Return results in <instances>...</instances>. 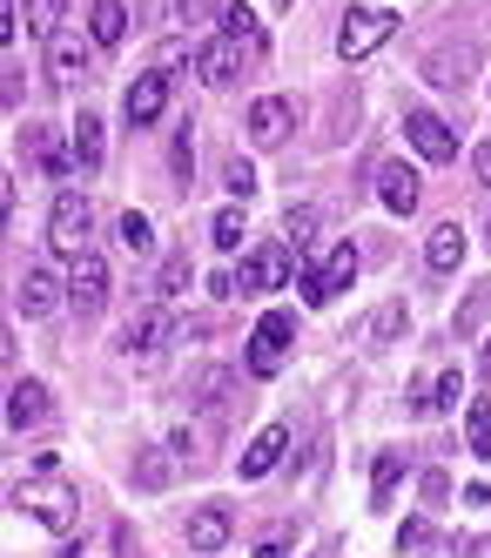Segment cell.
Segmentation results:
<instances>
[{
	"label": "cell",
	"mask_w": 491,
	"mask_h": 558,
	"mask_svg": "<svg viewBox=\"0 0 491 558\" xmlns=\"http://www.w3.org/2000/svg\"><path fill=\"white\" fill-rule=\"evenodd\" d=\"M27 14H34L27 27L40 34V41H55V34H61V0H27Z\"/></svg>",
	"instance_id": "cell-32"
},
{
	"label": "cell",
	"mask_w": 491,
	"mask_h": 558,
	"mask_svg": "<svg viewBox=\"0 0 491 558\" xmlns=\"http://www.w3.org/2000/svg\"><path fill=\"white\" fill-rule=\"evenodd\" d=\"M21 34V0H0V41H14Z\"/></svg>",
	"instance_id": "cell-39"
},
{
	"label": "cell",
	"mask_w": 491,
	"mask_h": 558,
	"mask_svg": "<svg viewBox=\"0 0 491 558\" xmlns=\"http://www.w3.org/2000/svg\"><path fill=\"white\" fill-rule=\"evenodd\" d=\"M465 445H471V458H491V404L484 397L465 404Z\"/></svg>",
	"instance_id": "cell-28"
},
{
	"label": "cell",
	"mask_w": 491,
	"mask_h": 558,
	"mask_svg": "<svg viewBox=\"0 0 491 558\" xmlns=\"http://www.w3.org/2000/svg\"><path fill=\"white\" fill-rule=\"evenodd\" d=\"M115 243L129 250V256H148V250H155V222H148L142 209H129V216L115 222Z\"/></svg>",
	"instance_id": "cell-27"
},
{
	"label": "cell",
	"mask_w": 491,
	"mask_h": 558,
	"mask_svg": "<svg viewBox=\"0 0 491 558\" xmlns=\"http://www.w3.org/2000/svg\"><path fill=\"white\" fill-rule=\"evenodd\" d=\"M350 283H357V250H350V243H337V250H331V263L303 269V303H310V310H323V303H337Z\"/></svg>",
	"instance_id": "cell-6"
},
{
	"label": "cell",
	"mask_w": 491,
	"mask_h": 558,
	"mask_svg": "<svg viewBox=\"0 0 491 558\" xmlns=\"http://www.w3.org/2000/svg\"><path fill=\"white\" fill-rule=\"evenodd\" d=\"M310 235H316V209H310V203H290V209H283V243L303 256V250H310Z\"/></svg>",
	"instance_id": "cell-29"
},
{
	"label": "cell",
	"mask_w": 491,
	"mask_h": 558,
	"mask_svg": "<svg viewBox=\"0 0 491 558\" xmlns=\"http://www.w3.org/2000/svg\"><path fill=\"white\" fill-rule=\"evenodd\" d=\"M169 471H176L169 451H142V458H135V485H142V492H161V485H169Z\"/></svg>",
	"instance_id": "cell-31"
},
{
	"label": "cell",
	"mask_w": 491,
	"mask_h": 558,
	"mask_svg": "<svg viewBox=\"0 0 491 558\" xmlns=\"http://www.w3.org/2000/svg\"><path fill=\"white\" fill-rule=\"evenodd\" d=\"M378 203H384L391 216H411V209H418V169H411V162H384V169H378Z\"/></svg>",
	"instance_id": "cell-15"
},
{
	"label": "cell",
	"mask_w": 491,
	"mask_h": 558,
	"mask_svg": "<svg viewBox=\"0 0 491 558\" xmlns=\"http://www.w3.org/2000/svg\"><path fill=\"white\" fill-rule=\"evenodd\" d=\"M397 477H404V458H397V451H378V471H371V505H391V498H397Z\"/></svg>",
	"instance_id": "cell-30"
},
{
	"label": "cell",
	"mask_w": 491,
	"mask_h": 558,
	"mask_svg": "<svg viewBox=\"0 0 491 558\" xmlns=\"http://www.w3.org/2000/svg\"><path fill=\"white\" fill-rule=\"evenodd\" d=\"M256 558H290V532H270V538L256 545Z\"/></svg>",
	"instance_id": "cell-40"
},
{
	"label": "cell",
	"mask_w": 491,
	"mask_h": 558,
	"mask_svg": "<svg viewBox=\"0 0 491 558\" xmlns=\"http://www.w3.org/2000/svg\"><path fill=\"white\" fill-rule=\"evenodd\" d=\"M484 229H491V216H484Z\"/></svg>",
	"instance_id": "cell-44"
},
{
	"label": "cell",
	"mask_w": 491,
	"mask_h": 558,
	"mask_svg": "<svg viewBox=\"0 0 491 558\" xmlns=\"http://www.w3.org/2000/svg\"><path fill=\"white\" fill-rule=\"evenodd\" d=\"M283 451H290V430H283V424H263V430L250 437V451H242V477H270V471L283 464Z\"/></svg>",
	"instance_id": "cell-16"
},
{
	"label": "cell",
	"mask_w": 491,
	"mask_h": 558,
	"mask_svg": "<svg viewBox=\"0 0 491 558\" xmlns=\"http://www.w3.org/2000/svg\"><path fill=\"white\" fill-rule=\"evenodd\" d=\"M209 243H216V250H242V209H223V216L209 222Z\"/></svg>",
	"instance_id": "cell-33"
},
{
	"label": "cell",
	"mask_w": 491,
	"mask_h": 558,
	"mask_svg": "<svg viewBox=\"0 0 491 558\" xmlns=\"http://www.w3.org/2000/svg\"><path fill=\"white\" fill-rule=\"evenodd\" d=\"M169 330H176V324H169V303H155V310H142V316H129V324H121V343H115V350H121V356H155L161 343H169Z\"/></svg>",
	"instance_id": "cell-10"
},
{
	"label": "cell",
	"mask_w": 491,
	"mask_h": 558,
	"mask_svg": "<svg viewBox=\"0 0 491 558\" xmlns=\"http://www.w3.org/2000/svg\"><path fill=\"white\" fill-rule=\"evenodd\" d=\"M121 34H129V8H121V0H95L88 8V41L95 48H121Z\"/></svg>",
	"instance_id": "cell-24"
},
{
	"label": "cell",
	"mask_w": 491,
	"mask_h": 558,
	"mask_svg": "<svg viewBox=\"0 0 491 558\" xmlns=\"http://www.w3.org/2000/svg\"><path fill=\"white\" fill-rule=\"evenodd\" d=\"M283 8H290V0H283Z\"/></svg>",
	"instance_id": "cell-45"
},
{
	"label": "cell",
	"mask_w": 491,
	"mask_h": 558,
	"mask_svg": "<svg viewBox=\"0 0 491 558\" xmlns=\"http://www.w3.org/2000/svg\"><path fill=\"white\" fill-rule=\"evenodd\" d=\"M61 290H68V283L55 276V263H27L21 283H14V310H21V316H48V310L61 303Z\"/></svg>",
	"instance_id": "cell-9"
},
{
	"label": "cell",
	"mask_w": 491,
	"mask_h": 558,
	"mask_svg": "<svg viewBox=\"0 0 491 558\" xmlns=\"http://www.w3.org/2000/svg\"><path fill=\"white\" fill-rule=\"evenodd\" d=\"M14 505L34 518L40 532H55V538H74V525H81V498L68 485H55V477H48V485H21Z\"/></svg>",
	"instance_id": "cell-1"
},
{
	"label": "cell",
	"mask_w": 491,
	"mask_h": 558,
	"mask_svg": "<svg viewBox=\"0 0 491 558\" xmlns=\"http://www.w3.org/2000/svg\"><path fill=\"white\" fill-rule=\"evenodd\" d=\"M290 337H297V316L290 310H270L263 324H256V337H250V371L276 377L283 364H290Z\"/></svg>",
	"instance_id": "cell-5"
},
{
	"label": "cell",
	"mask_w": 491,
	"mask_h": 558,
	"mask_svg": "<svg viewBox=\"0 0 491 558\" xmlns=\"http://www.w3.org/2000/svg\"><path fill=\"white\" fill-rule=\"evenodd\" d=\"M444 492H452V477H444V471H424V498L444 505Z\"/></svg>",
	"instance_id": "cell-41"
},
{
	"label": "cell",
	"mask_w": 491,
	"mask_h": 558,
	"mask_svg": "<svg viewBox=\"0 0 491 558\" xmlns=\"http://www.w3.org/2000/svg\"><path fill=\"white\" fill-rule=\"evenodd\" d=\"M283 135H290V101H283V95H263V101L250 108V142H256V148H276Z\"/></svg>",
	"instance_id": "cell-19"
},
{
	"label": "cell",
	"mask_w": 491,
	"mask_h": 558,
	"mask_svg": "<svg viewBox=\"0 0 491 558\" xmlns=\"http://www.w3.org/2000/svg\"><path fill=\"white\" fill-rule=\"evenodd\" d=\"M478 371H484V377H491V343H484V356H478Z\"/></svg>",
	"instance_id": "cell-43"
},
{
	"label": "cell",
	"mask_w": 491,
	"mask_h": 558,
	"mask_svg": "<svg viewBox=\"0 0 491 558\" xmlns=\"http://www.w3.org/2000/svg\"><path fill=\"white\" fill-rule=\"evenodd\" d=\"M397 21H404V14H391V8H350L344 27H337V54H344V61L378 54L391 34H397Z\"/></svg>",
	"instance_id": "cell-3"
},
{
	"label": "cell",
	"mask_w": 491,
	"mask_h": 558,
	"mask_svg": "<svg viewBox=\"0 0 491 558\" xmlns=\"http://www.w3.org/2000/svg\"><path fill=\"white\" fill-rule=\"evenodd\" d=\"M297 263H303V256H297L290 243H263V250H250V256H242V269H236V290H242V296H256V290H283Z\"/></svg>",
	"instance_id": "cell-4"
},
{
	"label": "cell",
	"mask_w": 491,
	"mask_h": 558,
	"mask_svg": "<svg viewBox=\"0 0 491 558\" xmlns=\"http://www.w3.org/2000/svg\"><path fill=\"white\" fill-rule=\"evenodd\" d=\"M458 397H465V377H458V371H444V377L431 384V411H458Z\"/></svg>",
	"instance_id": "cell-35"
},
{
	"label": "cell",
	"mask_w": 491,
	"mask_h": 558,
	"mask_svg": "<svg viewBox=\"0 0 491 558\" xmlns=\"http://www.w3.org/2000/svg\"><path fill=\"white\" fill-rule=\"evenodd\" d=\"M229 532H236V518H229L223 505L189 511V545H195V551H223V545H229Z\"/></svg>",
	"instance_id": "cell-20"
},
{
	"label": "cell",
	"mask_w": 491,
	"mask_h": 558,
	"mask_svg": "<svg viewBox=\"0 0 491 558\" xmlns=\"http://www.w3.org/2000/svg\"><path fill=\"white\" fill-rule=\"evenodd\" d=\"M189 390H195V404H223L229 371H195V377H189Z\"/></svg>",
	"instance_id": "cell-34"
},
{
	"label": "cell",
	"mask_w": 491,
	"mask_h": 558,
	"mask_svg": "<svg viewBox=\"0 0 491 558\" xmlns=\"http://www.w3.org/2000/svg\"><path fill=\"white\" fill-rule=\"evenodd\" d=\"M404 324H411V310H404V296H384L371 316H363V350H391V343H404Z\"/></svg>",
	"instance_id": "cell-13"
},
{
	"label": "cell",
	"mask_w": 491,
	"mask_h": 558,
	"mask_svg": "<svg viewBox=\"0 0 491 558\" xmlns=\"http://www.w3.org/2000/svg\"><path fill=\"white\" fill-rule=\"evenodd\" d=\"M169 95H176V82H169V68H148V74H135V88H129V129H155L161 122V108H169Z\"/></svg>",
	"instance_id": "cell-8"
},
{
	"label": "cell",
	"mask_w": 491,
	"mask_h": 558,
	"mask_svg": "<svg viewBox=\"0 0 491 558\" xmlns=\"http://www.w3.org/2000/svg\"><path fill=\"white\" fill-rule=\"evenodd\" d=\"M223 34L250 48V61H263V54H270V34H263V21L242 8V0H229V8H223Z\"/></svg>",
	"instance_id": "cell-22"
},
{
	"label": "cell",
	"mask_w": 491,
	"mask_h": 558,
	"mask_svg": "<svg viewBox=\"0 0 491 558\" xmlns=\"http://www.w3.org/2000/svg\"><path fill=\"white\" fill-rule=\"evenodd\" d=\"M68 148H74V175H95L108 162V135H101V114L81 108V122L68 129Z\"/></svg>",
	"instance_id": "cell-14"
},
{
	"label": "cell",
	"mask_w": 491,
	"mask_h": 558,
	"mask_svg": "<svg viewBox=\"0 0 491 558\" xmlns=\"http://www.w3.org/2000/svg\"><path fill=\"white\" fill-rule=\"evenodd\" d=\"M189 169H195V135H189V122H182V135H176V175L189 182Z\"/></svg>",
	"instance_id": "cell-38"
},
{
	"label": "cell",
	"mask_w": 491,
	"mask_h": 558,
	"mask_svg": "<svg viewBox=\"0 0 491 558\" xmlns=\"http://www.w3.org/2000/svg\"><path fill=\"white\" fill-rule=\"evenodd\" d=\"M242 61H250V48H242V41H229V34H223V41H209V48L195 54V74H202L209 88H223V82H229V74H236Z\"/></svg>",
	"instance_id": "cell-17"
},
{
	"label": "cell",
	"mask_w": 491,
	"mask_h": 558,
	"mask_svg": "<svg viewBox=\"0 0 491 558\" xmlns=\"http://www.w3.org/2000/svg\"><path fill=\"white\" fill-rule=\"evenodd\" d=\"M465 68H471V48H458V54H452V48H438V54L424 61V74H431L438 88H465V82H471Z\"/></svg>",
	"instance_id": "cell-26"
},
{
	"label": "cell",
	"mask_w": 491,
	"mask_h": 558,
	"mask_svg": "<svg viewBox=\"0 0 491 558\" xmlns=\"http://www.w3.org/2000/svg\"><path fill=\"white\" fill-rule=\"evenodd\" d=\"M21 148H27L48 175H74V148H61L55 129H34V122H27V129H21Z\"/></svg>",
	"instance_id": "cell-18"
},
{
	"label": "cell",
	"mask_w": 491,
	"mask_h": 558,
	"mask_svg": "<svg viewBox=\"0 0 491 558\" xmlns=\"http://www.w3.org/2000/svg\"><path fill=\"white\" fill-rule=\"evenodd\" d=\"M88 74H95V54H88V41H81V27H61L55 41H48V82L74 95Z\"/></svg>",
	"instance_id": "cell-7"
},
{
	"label": "cell",
	"mask_w": 491,
	"mask_h": 558,
	"mask_svg": "<svg viewBox=\"0 0 491 558\" xmlns=\"http://www.w3.org/2000/svg\"><path fill=\"white\" fill-rule=\"evenodd\" d=\"M404 135H411V148L424 155V162H452V155H458V135L444 129L431 108H411V114H404Z\"/></svg>",
	"instance_id": "cell-11"
},
{
	"label": "cell",
	"mask_w": 491,
	"mask_h": 558,
	"mask_svg": "<svg viewBox=\"0 0 491 558\" xmlns=\"http://www.w3.org/2000/svg\"><path fill=\"white\" fill-rule=\"evenodd\" d=\"M229 0H176V21L189 27V21H202V14H223Z\"/></svg>",
	"instance_id": "cell-37"
},
{
	"label": "cell",
	"mask_w": 491,
	"mask_h": 558,
	"mask_svg": "<svg viewBox=\"0 0 491 558\" xmlns=\"http://www.w3.org/2000/svg\"><path fill=\"white\" fill-rule=\"evenodd\" d=\"M471 169H478V182L491 189V142H478V155H471Z\"/></svg>",
	"instance_id": "cell-42"
},
{
	"label": "cell",
	"mask_w": 491,
	"mask_h": 558,
	"mask_svg": "<svg viewBox=\"0 0 491 558\" xmlns=\"http://www.w3.org/2000/svg\"><path fill=\"white\" fill-rule=\"evenodd\" d=\"M68 303L81 310V316H95L101 303H108V263L88 250V256H74V276H68Z\"/></svg>",
	"instance_id": "cell-12"
},
{
	"label": "cell",
	"mask_w": 491,
	"mask_h": 558,
	"mask_svg": "<svg viewBox=\"0 0 491 558\" xmlns=\"http://www.w3.org/2000/svg\"><path fill=\"white\" fill-rule=\"evenodd\" d=\"M88 235H95V203L81 189L55 195V216H48V243L55 256H88Z\"/></svg>",
	"instance_id": "cell-2"
},
{
	"label": "cell",
	"mask_w": 491,
	"mask_h": 558,
	"mask_svg": "<svg viewBox=\"0 0 491 558\" xmlns=\"http://www.w3.org/2000/svg\"><path fill=\"white\" fill-rule=\"evenodd\" d=\"M189 276H195L189 250H169V256H161V269H155V303H176L189 290Z\"/></svg>",
	"instance_id": "cell-25"
},
{
	"label": "cell",
	"mask_w": 491,
	"mask_h": 558,
	"mask_svg": "<svg viewBox=\"0 0 491 558\" xmlns=\"http://www.w3.org/2000/svg\"><path fill=\"white\" fill-rule=\"evenodd\" d=\"M229 195H236V203H250V195H256V169L242 162V155L229 162Z\"/></svg>",
	"instance_id": "cell-36"
},
{
	"label": "cell",
	"mask_w": 491,
	"mask_h": 558,
	"mask_svg": "<svg viewBox=\"0 0 491 558\" xmlns=\"http://www.w3.org/2000/svg\"><path fill=\"white\" fill-rule=\"evenodd\" d=\"M424 263H431L438 276H452V269L465 263V229H458V222H438V229L424 235Z\"/></svg>",
	"instance_id": "cell-23"
},
{
	"label": "cell",
	"mask_w": 491,
	"mask_h": 558,
	"mask_svg": "<svg viewBox=\"0 0 491 558\" xmlns=\"http://www.w3.org/2000/svg\"><path fill=\"white\" fill-rule=\"evenodd\" d=\"M40 417H48V384L14 377V390H8V424L27 430V424H40Z\"/></svg>",
	"instance_id": "cell-21"
}]
</instances>
